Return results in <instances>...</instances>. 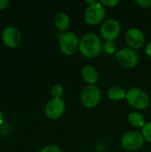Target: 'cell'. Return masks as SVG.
<instances>
[{"label":"cell","instance_id":"obj_4","mask_svg":"<svg viewBox=\"0 0 151 152\" xmlns=\"http://www.w3.org/2000/svg\"><path fill=\"white\" fill-rule=\"evenodd\" d=\"M101 100V91L95 85H87L80 94V101L84 107L87 109L95 108Z\"/></svg>","mask_w":151,"mask_h":152},{"label":"cell","instance_id":"obj_16","mask_svg":"<svg viewBox=\"0 0 151 152\" xmlns=\"http://www.w3.org/2000/svg\"><path fill=\"white\" fill-rule=\"evenodd\" d=\"M51 95L53 98H61L64 93V88L60 84H55L51 88Z\"/></svg>","mask_w":151,"mask_h":152},{"label":"cell","instance_id":"obj_10","mask_svg":"<svg viewBox=\"0 0 151 152\" xmlns=\"http://www.w3.org/2000/svg\"><path fill=\"white\" fill-rule=\"evenodd\" d=\"M125 41L129 48L137 50L143 46L145 43V36L139 28H131L125 32Z\"/></svg>","mask_w":151,"mask_h":152},{"label":"cell","instance_id":"obj_9","mask_svg":"<svg viewBox=\"0 0 151 152\" xmlns=\"http://www.w3.org/2000/svg\"><path fill=\"white\" fill-rule=\"evenodd\" d=\"M66 110V103L61 98H52L45 105V116L52 120L59 119Z\"/></svg>","mask_w":151,"mask_h":152},{"label":"cell","instance_id":"obj_22","mask_svg":"<svg viewBox=\"0 0 151 152\" xmlns=\"http://www.w3.org/2000/svg\"><path fill=\"white\" fill-rule=\"evenodd\" d=\"M9 4V1L8 0H0V10H4L5 9Z\"/></svg>","mask_w":151,"mask_h":152},{"label":"cell","instance_id":"obj_24","mask_svg":"<svg viewBox=\"0 0 151 152\" xmlns=\"http://www.w3.org/2000/svg\"><path fill=\"white\" fill-rule=\"evenodd\" d=\"M3 122H4V115H3L2 110H0V126L3 124Z\"/></svg>","mask_w":151,"mask_h":152},{"label":"cell","instance_id":"obj_23","mask_svg":"<svg viewBox=\"0 0 151 152\" xmlns=\"http://www.w3.org/2000/svg\"><path fill=\"white\" fill-rule=\"evenodd\" d=\"M145 52H146V54L151 59V41L147 44L146 48H145Z\"/></svg>","mask_w":151,"mask_h":152},{"label":"cell","instance_id":"obj_13","mask_svg":"<svg viewBox=\"0 0 151 152\" xmlns=\"http://www.w3.org/2000/svg\"><path fill=\"white\" fill-rule=\"evenodd\" d=\"M53 22L57 30H59L61 33H63V32L68 31V29L69 28L70 18L66 12H61L55 15Z\"/></svg>","mask_w":151,"mask_h":152},{"label":"cell","instance_id":"obj_19","mask_svg":"<svg viewBox=\"0 0 151 152\" xmlns=\"http://www.w3.org/2000/svg\"><path fill=\"white\" fill-rule=\"evenodd\" d=\"M100 2H101L105 7H109V8L116 7V6L120 3L119 0H101Z\"/></svg>","mask_w":151,"mask_h":152},{"label":"cell","instance_id":"obj_14","mask_svg":"<svg viewBox=\"0 0 151 152\" xmlns=\"http://www.w3.org/2000/svg\"><path fill=\"white\" fill-rule=\"evenodd\" d=\"M107 95L112 102H120L125 100L126 91L120 86H113L108 90Z\"/></svg>","mask_w":151,"mask_h":152},{"label":"cell","instance_id":"obj_6","mask_svg":"<svg viewBox=\"0 0 151 152\" xmlns=\"http://www.w3.org/2000/svg\"><path fill=\"white\" fill-rule=\"evenodd\" d=\"M145 142L142 133L137 131H128L125 133L121 139V147L127 151H135L140 150Z\"/></svg>","mask_w":151,"mask_h":152},{"label":"cell","instance_id":"obj_17","mask_svg":"<svg viewBox=\"0 0 151 152\" xmlns=\"http://www.w3.org/2000/svg\"><path fill=\"white\" fill-rule=\"evenodd\" d=\"M117 45L114 41H105L102 44V51L107 54H113L116 52Z\"/></svg>","mask_w":151,"mask_h":152},{"label":"cell","instance_id":"obj_2","mask_svg":"<svg viewBox=\"0 0 151 152\" xmlns=\"http://www.w3.org/2000/svg\"><path fill=\"white\" fill-rule=\"evenodd\" d=\"M126 102L137 110H146L150 103L149 94L142 88L132 87L126 91Z\"/></svg>","mask_w":151,"mask_h":152},{"label":"cell","instance_id":"obj_25","mask_svg":"<svg viewBox=\"0 0 151 152\" xmlns=\"http://www.w3.org/2000/svg\"><path fill=\"white\" fill-rule=\"evenodd\" d=\"M0 152H1V149H0Z\"/></svg>","mask_w":151,"mask_h":152},{"label":"cell","instance_id":"obj_3","mask_svg":"<svg viewBox=\"0 0 151 152\" xmlns=\"http://www.w3.org/2000/svg\"><path fill=\"white\" fill-rule=\"evenodd\" d=\"M79 41L77 35L72 31H66L59 37V46L62 53L70 56L79 50Z\"/></svg>","mask_w":151,"mask_h":152},{"label":"cell","instance_id":"obj_20","mask_svg":"<svg viewBox=\"0 0 151 152\" xmlns=\"http://www.w3.org/2000/svg\"><path fill=\"white\" fill-rule=\"evenodd\" d=\"M40 152H62V151L55 145H47L45 147H44Z\"/></svg>","mask_w":151,"mask_h":152},{"label":"cell","instance_id":"obj_7","mask_svg":"<svg viewBox=\"0 0 151 152\" xmlns=\"http://www.w3.org/2000/svg\"><path fill=\"white\" fill-rule=\"evenodd\" d=\"M116 61L125 69H133L139 62V55L135 50L129 47L121 48L116 53Z\"/></svg>","mask_w":151,"mask_h":152},{"label":"cell","instance_id":"obj_1","mask_svg":"<svg viewBox=\"0 0 151 152\" xmlns=\"http://www.w3.org/2000/svg\"><path fill=\"white\" fill-rule=\"evenodd\" d=\"M101 51L102 42L97 34L89 32L82 36L79 41V52L84 57L93 59L99 56Z\"/></svg>","mask_w":151,"mask_h":152},{"label":"cell","instance_id":"obj_21","mask_svg":"<svg viewBox=\"0 0 151 152\" xmlns=\"http://www.w3.org/2000/svg\"><path fill=\"white\" fill-rule=\"evenodd\" d=\"M134 3L143 8L151 7V0H135Z\"/></svg>","mask_w":151,"mask_h":152},{"label":"cell","instance_id":"obj_12","mask_svg":"<svg viewBox=\"0 0 151 152\" xmlns=\"http://www.w3.org/2000/svg\"><path fill=\"white\" fill-rule=\"evenodd\" d=\"M81 75L87 85H95L99 80V72L92 65H85L82 68Z\"/></svg>","mask_w":151,"mask_h":152},{"label":"cell","instance_id":"obj_18","mask_svg":"<svg viewBox=\"0 0 151 152\" xmlns=\"http://www.w3.org/2000/svg\"><path fill=\"white\" fill-rule=\"evenodd\" d=\"M142 134L145 141L151 143V121L146 122L144 126L142 128Z\"/></svg>","mask_w":151,"mask_h":152},{"label":"cell","instance_id":"obj_15","mask_svg":"<svg viewBox=\"0 0 151 152\" xmlns=\"http://www.w3.org/2000/svg\"><path fill=\"white\" fill-rule=\"evenodd\" d=\"M128 123L135 128H142L146 124L145 118L142 114L138 111H132L127 116Z\"/></svg>","mask_w":151,"mask_h":152},{"label":"cell","instance_id":"obj_8","mask_svg":"<svg viewBox=\"0 0 151 152\" xmlns=\"http://www.w3.org/2000/svg\"><path fill=\"white\" fill-rule=\"evenodd\" d=\"M100 33L105 41H115L120 36L121 25L115 19H108L102 22Z\"/></svg>","mask_w":151,"mask_h":152},{"label":"cell","instance_id":"obj_26","mask_svg":"<svg viewBox=\"0 0 151 152\" xmlns=\"http://www.w3.org/2000/svg\"><path fill=\"white\" fill-rule=\"evenodd\" d=\"M98 152H101V151H98Z\"/></svg>","mask_w":151,"mask_h":152},{"label":"cell","instance_id":"obj_5","mask_svg":"<svg viewBox=\"0 0 151 152\" xmlns=\"http://www.w3.org/2000/svg\"><path fill=\"white\" fill-rule=\"evenodd\" d=\"M105 6L99 1L88 5L84 12V20L90 26H96L103 21L105 18Z\"/></svg>","mask_w":151,"mask_h":152},{"label":"cell","instance_id":"obj_11","mask_svg":"<svg viewBox=\"0 0 151 152\" xmlns=\"http://www.w3.org/2000/svg\"><path fill=\"white\" fill-rule=\"evenodd\" d=\"M2 41L9 48L17 47L21 41V35L18 28L13 26H8L2 32Z\"/></svg>","mask_w":151,"mask_h":152}]
</instances>
